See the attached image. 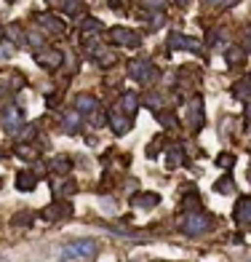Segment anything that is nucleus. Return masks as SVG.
<instances>
[{
  "mask_svg": "<svg viewBox=\"0 0 251 262\" xmlns=\"http://www.w3.org/2000/svg\"><path fill=\"white\" fill-rule=\"evenodd\" d=\"M64 257H94L96 254V243L94 241H72L64 246Z\"/></svg>",
  "mask_w": 251,
  "mask_h": 262,
  "instance_id": "f257e3e1",
  "label": "nucleus"
}]
</instances>
